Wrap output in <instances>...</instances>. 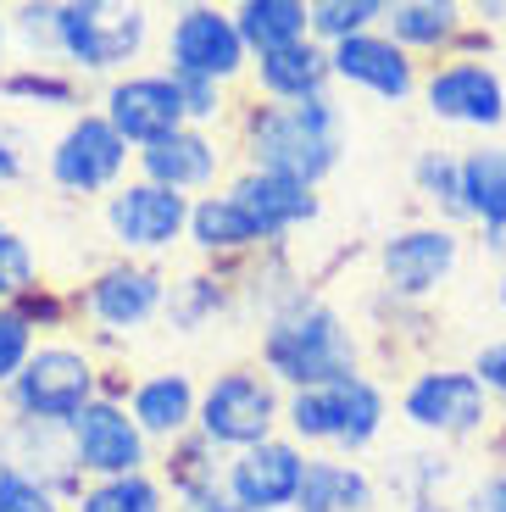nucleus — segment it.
Here are the masks:
<instances>
[{"mask_svg":"<svg viewBox=\"0 0 506 512\" xmlns=\"http://www.w3.org/2000/svg\"><path fill=\"white\" fill-rule=\"evenodd\" d=\"M101 390H106V368L89 346H78V340H39L28 368L6 390V412L28 423L67 429L89 401H101Z\"/></svg>","mask_w":506,"mask_h":512,"instance_id":"423d86ee","label":"nucleus"},{"mask_svg":"<svg viewBox=\"0 0 506 512\" xmlns=\"http://www.w3.org/2000/svg\"><path fill=\"white\" fill-rule=\"evenodd\" d=\"M56 6L62 0H23V6L6 12V23H12V51L23 62H56Z\"/></svg>","mask_w":506,"mask_h":512,"instance_id":"f704fd0d","label":"nucleus"},{"mask_svg":"<svg viewBox=\"0 0 506 512\" xmlns=\"http://www.w3.org/2000/svg\"><path fill=\"white\" fill-rule=\"evenodd\" d=\"M234 151H240V167H251V173H273V179L323 190V179L345 156V112L334 95L301 106H267L251 95L234 112Z\"/></svg>","mask_w":506,"mask_h":512,"instance_id":"f03ea898","label":"nucleus"},{"mask_svg":"<svg viewBox=\"0 0 506 512\" xmlns=\"http://www.w3.org/2000/svg\"><path fill=\"white\" fill-rule=\"evenodd\" d=\"M406 173H412V195L429 206L434 223H451V229L468 223V206H462V151L456 145H423Z\"/></svg>","mask_w":506,"mask_h":512,"instance_id":"c756f323","label":"nucleus"},{"mask_svg":"<svg viewBox=\"0 0 506 512\" xmlns=\"http://www.w3.org/2000/svg\"><path fill=\"white\" fill-rule=\"evenodd\" d=\"M0 101L39 106V112H73L84 106V78L56 62H12L0 73Z\"/></svg>","mask_w":506,"mask_h":512,"instance_id":"7c9ffc66","label":"nucleus"},{"mask_svg":"<svg viewBox=\"0 0 506 512\" xmlns=\"http://www.w3.org/2000/svg\"><path fill=\"white\" fill-rule=\"evenodd\" d=\"M379 490H390L401 512H473V479L462 474V457L440 446L390 451L379 468Z\"/></svg>","mask_w":506,"mask_h":512,"instance_id":"f3484780","label":"nucleus"},{"mask_svg":"<svg viewBox=\"0 0 506 512\" xmlns=\"http://www.w3.org/2000/svg\"><path fill=\"white\" fill-rule=\"evenodd\" d=\"M173 512H245V507H234V501H228V490H217V496H195V501H178Z\"/></svg>","mask_w":506,"mask_h":512,"instance_id":"79ce46f5","label":"nucleus"},{"mask_svg":"<svg viewBox=\"0 0 506 512\" xmlns=\"http://www.w3.org/2000/svg\"><path fill=\"white\" fill-rule=\"evenodd\" d=\"M462 206L479 234L506 229V140H479L462 151Z\"/></svg>","mask_w":506,"mask_h":512,"instance_id":"cd10ccee","label":"nucleus"},{"mask_svg":"<svg viewBox=\"0 0 506 512\" xmlns=\"http://www.w3.org/2000/svg\"><path fill=\"white\" fill-rule=\"evenodd\" d=\"M156 39V12L140 0H62L56 6V62L78 78L140 73Z\"/></svg>","mask_w":506,"mask_h":512,"instance_id":"20e7f679","label":"nucleus"},{"mask_svg":"<svg viewBox=\"0 0 506 512\" xmlns=\"http://www.w3.org/2000/svg\"><path fill=\"white\" fill-rule=\"evenodd\" d=\"M223 468H228V457L217 446H206L201 435H184L178 446H167L162 485L173 496V507L178 501H195V496H217L223 490Z\"/></svg>","mask_w":506,"mask_h":512,"instance_id":"2f4dec72","label":"nucleus"},{"mask_svg":"<svg viewBox=\"0 0 506 512\" xmlns=\"http://www.w3.org/2000/svg\"><path fill=\"white\" fill-rule=\"evenodd\" d=\"M468 368L479 373V384L490 390V401H495V407H506V334L484 340V346L473 351V362H468Z\"/></svg>","mask_w":506,"mask_h":512,"instance_id":"58836bf2","label":"nucleus"},{"mask_svg":"<svg viewBox=\"0 0 506 512\" xmlns=\"http://www.w3.org/2000/svg\"><path fill=\"white\" fill-rule=\"evenodd\" d=\"M284 429V390L262 368H223L217 379L201 384V418L195 435L217 446L223 457L262 446Z\"/></svg>","mask_w":506,"mask_h":512,"instance_id":"6e6552de","label":"nucleus"},{"mask_svg":"<svg viewBox=\"0 0 506 512\" xmlns=\"http://www.w3.org/2000/svg\"><path fill=\"white\" fill-rule=\"evenodd\" d=\"M251 90H256V101H267V106L323 101V95L334 90L329 45H317V39H301V45H290V51L256 56V62H251Z\"/></svg>","mask_w":506,"mask_h":512,"instance_id":"b1692460","label":"nucleus"},{"mask_svg":"<svg viewBox=\"0 0 506 512\" xmlns=\"http://www.w3.org/2000/svg\"><path fill=\"white\" fill-rule=\"evenodd\" d=\"M234 307H240V279L228 268H195V273H184V279H173L162 323L173 334H206Z\"/></svg>","mask_w":506,"mask_h":512,"instance_id":"bb28decb","label":"nucleus"},{"mask_svg":"<svg viewBox=\"0 0 506 512\" xmlns=\"http://www.w3.org/2000/svg\"><path fill=\"white\" fill-rule=\"evenodd\" d=\"M73 512H173L162 474H128V479H95L84 485V496L73 501Z\"/></svg>","mask_w":506,"mask_h":512,"instance_id":"473e14b6","label":"nucleus"},{"mask_svg":"<svg viewBox=\"0 0 506 512\" xmlns=\"http://www.w3.org/2000/svg\"><path fill=\"white\" fill-rule=\"evenodd\" d=\"M0 512H73V507L39 479H28L12 457H0Z\"/></svg>","mask_w":506,"mask_h":512,"instance_id":"4c0bfd02","label":"nucleus"},{"mask_svg":"<svg viewBox=\"0 0 506 512\" xmlns=\"http://www.w3.org/2000/svg\"><path fill=\"white\" fill-rule=\"evenodd\" d=\"M495 301L506 307V268H501V279H495Z\"/></svg>","mask_w":506,"mask_h":512,"instance_id":"c03bdc74","label":"nucleus"},{"mask_svg":"<svg viewBox=\"0 0 506 512\" xmlns=\"http://www.w3.org/2000/svg\"><path fill=\"white\" fill-rule=\"evenodd\" d=\"M128 412L145 429L151 446H178L184 435H195V418H201V384L184 368H156L140 373L134 390H128Z\"/></svg>","mask_w":506,"mask_h":512,"instance_id":"5701e85b","label":"nucleus"},{"mask_svg":"<svg viewBox=\"0 0 506 512\" xmlns=\"http://www.w3.org/2000/svg\"><path fill=\"white\" fill-rule=\"evenodd\" d=\"M256 368L279 384L284 396L290 390H317V384H340L351 373H362V340H356L351 318L334 301H323L312 284H301L256 329Z\"/></svg>","mask_w":506,"mask_h":512,"instance_id":"f257e3e1","label":"nucleus"},{"mask_svg":"<svg viewBox=\"0 0 506 512\" xmlns=\"http://www.w3.org/2000/svg\"><path fill=\"white\" fill-rule=\"evenodd\" d=\"M401 423L412 435H423L429 446H462V440L484 435L495 418L490 390L479 384V373L468 362H429L401 384Z\"/></svg>","mask_w":506,"mask_h":512,"instance_id":"0eeeda50","label":"nucleus"},{"mask_svg":"<svg viewBox=\"0 0 506 512\" xmlns=\"http://www.w3.org/2000/svg\"><path fill=\"white\" fill-rule=\"evenodd\" d=\"M34 351H39V329L17 307H0V396L12 390V379L28 368Z\"/></svg>","mask_w":506,"mask_h":512,"instance_id":"e433bc0d","label":"nucleus"},{"mask_svg":"<svg viewBox=\"0 0 506 512\" xmlns=\"http://www.w3.org/2000/svg\"><path fill=\"white\" fill-rule=\"evenodd\" d=\"M12 23H6V12H0V73H6V67H12Z\"/></svg>","mask_w":506,"mask_h":512,"instance_id":"37998d69","label":"nucleus"},{"mask_svg":"<svg viewBox=\"0 0 506 512\" xmlns=\"http://www.w3.org/2000/svg\"><path fill=\"white\" fill-rule=\"evenodd\" d=\"M39 290V256L28 245V234H17L0 218V307H17Z\"/></svg>","mask_w":506,"mask_h":512,"instance_id":"c9c22d12","label":"nucleus"},{"mask_svg":"<svg viewBox=\"0 0 506 512\" xmlns=\"http://www.w3.org/2000/svg\"><path fill=\"white\" fill-rule=\"evenodd\" d=\"M423 112L445 128H468V134H484L495 140L506 128V78L490 56H445L423 73L418 90Z\"/></svg>","mask_w":506,"mask_h":512,"instance_id":"ddd939ff","label":"nucleus"},{"mask_svg":"<svg viewBox=\"0 0 506 512\" xmlns=\"http://www.w3.org/2000/svg\"><path fill=\"white\" fill-rule=\"evenodd\" d=\"M228 12H234V28H240L251 62L312 39V0H240Z\"/></svg>","mask_w":506,"mask_h":512,"instance_id":"c85d7f7f","label":"nucleus"},{"mask_svg":"<svg viewBox=\"0 0 506 512\" xmlns=\"http://www.w3.org/2000/svg\"><path fill=\"white\" fill-rule=\"evenodd\" d=\"M390 429V390L373 373H351L340 384L290 390L284 396V435L301 451H329V457H367Z\"/></svg>","mask_w":506,"mask_h":512,"instance_id":"7ed1b4c3","label":"nucleus"},{"mask_svg":"<svg viewBox=\"0 0 506 512\" xmlns=\"http://www.w3.org/2000/svg\"><path fill=\"white\" fill-rule=\"evenodd\" d=\"M67 446H73L78 474L95 479H128V474H151V440L134 423L128 401H89L73 423H67Z\"/></svg>","mask_w":506,"mask_h":512,"instance_id":"4468645a","label":"nucleus"},{"mask_svg":"<svg viewBox=\"0 0 506 512\" xmlns=\"http://www.w3.org/2000/svg\"><path fill=\"white\" fill-rule=\"evenodd\" d=\"M228 151H234V145H228L223 134H212V128H178L173 140L140 151L134 173L162 184V190H178V195H190V201H201V195L223 190Z\"/></svg>","mask_w":506,"mask_h":512,"instance_id":"aec40b11","label":"nucleus"},{"mask_svg":"<svg viewBox=\"0 0 506 512\" xmlns=\"http://www.w3.org/2000/svg\"><path fill=\"white\" fill-rule=\"evenodd\" d=\"M384 12H390V0H312V39L334 51L345 39L384 28Z\"/></svg>","mask_w":506,"mask_h":512,"instance_id":"72a5a7b5","label":"nucleus"},{"mask_svg":"<svg viewBox=\"0 0 506 512\" xmlns=\"http://www.w3.org/2000/svg\"><path fill=\"white\" fill-rule=\"evenodd\" d=\"M162 67L173 78H206V84H223V90L251 78V51H245L240 28H234V12L206 6V0L173 6L162 34Z\"/></svg>","mask_w":506,"mask_h":512,"instance_id":"9d476101","label":"nucleus"},{"mask_svg":"<svg viewBox=\"0 0 506 512\" xmlns=\"http://www.w3.org/2000/svg\"><path fill=\"white\" fill-rule=\"evenodd\" d=\"M306 457L290 435H273L262 446L228 457L223 468V490L234 507L245 512H295V496H301V479H306Z\"/></svg>","mask_w":506,"mask_h":512,"instance_id":"a211bd4d","label":"nucleus"},{"mask_svg":"<svg viewBox=\"0 0 506 512\" xmlns=\"http://www.w3.org/2000/svg\"><path fill=\"white\" fill-rule=\"evenodd\" d=\"M0 412H6V396H0Z\"/></svg>","mask_w":506,"mask_h":512,"instance_id":"a18cd8bd","label":"nucleus"},{"mask_svg":"<svg viewBox=\"0 0 506 512\" xmlns=\"http://www.w3.org/2000/svg\"><path fill=\"white\" fill-rule=\"evenodd\" d=\"M190 195L178 190H162L151 179H134L123 190H112L101 201V234L112 240L117 256H134V262H156L167 256L173 245L190 240Z\"/></svg>","mask_w":506,"mask_h":512,"instance_id":"f8f14e48","label":"nucleus"},{"mask_svg":"<svg viewBox=\"0 0 506 512\" xmlns=\"http://www.w3.org/2000/svg\"><path fill=\"white\" fill-rule=\"evenodd\" d=\"M0 457H12L28 479H39L45 490L73 507L84 496L89 479L78 474L73 462V446H67V429H51V423H28V418H12V412H0Z\"/></svg>","mask_w":506,"mask_h":512,"instance_id":"4be33fe9","label":"nucleus"},{"mask_svg":"<svg viewBox=\"0 0 506 512\" xmlns=\"http://www.w3.org/2000/svg\"><path fill=\"white\" fill-rule=\"evenodd\" d=\"M329 62H334V84L362 90V95H373V101H384V106H401V101H412V95L423 90L418 56H406L384 28L334 45Z\"/></svg>","mask_w":506,"mask_h":512,"instance_id":"6ab92c4d","label":"nucleus"},{"mask_svg":"<svg viewBox=\"0 0 506 512\" xmlns=\"http://www.w3.org/2000/svg\"><path fill=\"white\" fill-rule=\"evenodd\" d=\"M462 256H468V240L451 223H406V229L384 234L379 245V290L395 307H423L445 284L462 273Z\"/></svg>","mask_w":506,"mask_h":512,"instance_id":"9b49d317","label":"nucleus"},{"mask_svg":"<svg viewBox=\"0 0 506 512\" xmlns=\"http://www.w3.org/2000/svg\"><path fill=\"white\" fill-rule=\"evenodd\" d=\"M101 112L134 151H151V145L173 140L178 128H190L178 78L167 73V67H140V73L112 78L101 90Z\"/></svg>","mask_w":506,"mask_h":512,"instance_id":"2eb2a0df","label":"nucleus"},{"mask_svg":"<svg viewBox=\"0 0 506 512\" xmlns=\"http://www.w3.org/2000/svg\"><path fill=\"white\" fill-rule=\"evenodd\" d=\"M295 512H379V474L367 462L312 451Z\"/></svg>","mask_w":506,"mask_h":512,"instance_id":"a878e982","label":"nucleus"},{"mask_svg":"<svg viewBox=\"0 0 506 512\" xmlns=\"http://www.w3.org/2000/svg\"><path fill=\"white\" fill-rule=\"evenodd\" d=\"M384 34L406 56H440V62L490 51V34L473 23V6H462V0H390Z\"/></svg>","mask_w":506,"mask_h":512,"instance_id":"dca6fc26","label":"nucleus"},{"mask_svg":"<svg viewBox=\"0 0 506 512\" xmlns=\"http://www.w3.org/2000/svg\"><path fill=\"white\" fill-rule=\"evenodd\" d=\"M473 512H506V468L473 479Z\"/></svg>","mask_w":506,"mask_h":512,"instance_id":"a19ab883","label":"nucleus"},{"mask_svg":"<svg viewBox=\"0 0 506 512\" xmlns=\"http://www.w3.org/2000/svg\"><path fill=\"white\" fill-rule=\"evenodd\" d=\"M190 245L212 262V268H234V262H251V256L267 251L256 218L228 195V184L190 206Z\"/></svg>","mask_w":506,"mask_h":512,"instance_id":"393cba45","label":"nucleus"},{"mask_svg":"<svg viewBox=\"0 0 506 512\" xmlns=\"http://www.w3.org/2000/svg\"><path fill=\"white\" fill-rule=\"evenodd\" d=\"M140 162V151L106 123V112H78L67 117V128L51 140L45 151V179L56 184L62 195H78V201H95V195H112L128 184V167Z\"/></svg>","mask_w":506,"mask_h":512,"instance_id":"1a4fd4ad","label":"nucleus"},{"mask_svg":"<svg viewBox=\"0 0 506 512\" xmlns=\"http://www.w3.org/2000/svg\"><path fill=\"white\" fill-rule=\"evenodd\" d=\"M228 195H234V201H240L245 212L256 218L267 251H284V245H290V234L312 229V223L323 218L317 190L290 184V179H273V173H251V167H240V173L228 179Z\"/></svg>","mask_w":506,"mask_h":512,"instance_id":"412c9836","label":"nucleus"},{"mask_svg":"<svg viewBox=\"0 0 506 512\" xmlns=\"http://www.w3.org/2000/svg\"><path fill=\"white\" fill-rule=\"evenodd\" d=\"M28 179V134L12 123H0V190Z\"/></svg>","mask_w":506,"mask_h":512,"instance_id":"ea45409f","label":"nucleus"},{"mask_svg":"<svg viewBox=\"0 0 506 512\" xmlns=\"http://www.w3.org/2000/svg\"><path fill=\"white\" fill-rule=\"evenodd\" d=\"M167 279L156 262H134V256H112L106 268H95L73 290V312L89 323V351H117L128 346V334H140L167 312Z\"/></svg>","mask_w":506,"mask_h":512,"instance_id":"39448f33","label":"nucleus"}]
</instances>
